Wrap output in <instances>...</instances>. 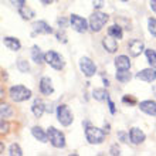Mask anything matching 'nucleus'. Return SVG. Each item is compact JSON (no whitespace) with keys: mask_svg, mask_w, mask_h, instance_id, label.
I'll list each match as a JSON object with an SVG mask.
<instances>
[{"mask_svg":"<svg viewBox=\"0 0 156 156\" xmlns=\"http://www.w3.org/2000/svg\"><path fill=\"white\" fill-rule=\"evenodd\" d=\"M85 138L91 145H99L102 144L105 139V131H102L101 128L92 126L88 122H85Z\"/></svg>","mask_w":156,"mask_h":156,"instance_id":"nucleus-1","label":"nucleus"},{"mask_svg":"<svg viewBox=\"0 0 156 156\" xmlns=\"http://www.w3.org/2000/svg\"><path fill=\"white\" fill-rule=\"evenodd\" d=\"M108 19H109V16H108L107 13L97 12L95 10L90 17V29L92 31H95V33H98V31H101L104 29V26L107 24Z\"/></svg>","mask_w":156,"mask_h":156,"instance_id":"nucleus-2","label":"nucleus"},{"mask_svg":"<svg viewBox=\"0 0 156 156\" xmlns=\"http://www.w3.org/2000/svg\"><path fill=\"white\" fill-rule=\"evenodd\" d=\"M9 94H10V98L14 102H23V101H27L31 97V91L23 85H14L10 88Z\"/></svg>","mask_w":156,"mask_h":156,"instance_id":"nucleus-3","label":"nucleus"},{"mask_svg":"<svg viewBox=\"0 0 156 156\" xmlns=\"http://www.w3.org/2000/svg\"><path fill=\"white\" fill-rule=\"evenodd\" d=\"M48 140L50 144L53 145L54 148L61 149L66 146V136L62 135V132H60L58 129H55L54 126L48 128Z\"/></svg>","mask_w":156,"mask_h":156,"instance_id":"nucleus-4","label":"nucleus"},{"mask_svg":"<svg viewBox=\"0 0 156 156\" xmlns=\"http://www.w3.org/2000/svg\"><path fill=\"white\" fill-rule=\"evenodd\" d=\"M57 118H58V122L61 123L62 126H68L74 121L73 114H71L70 108L67 105H58L57 107Z\"/></svg>","mask_w":156,"mask_h":156,"instance_id":"nucleus-5","label":"nucleus"},{"mask_svg":"<svg viewBox=\"0 0 156 156\" xmlns=\"http://www.w3.org/2000/svg\"><path fill=\"white\" fill-rule=\"evenodd\" d=\"M45 62L50 67H53L54 70H62L64 68V60L58 53L55 51H48L45 53Z\"/></svg>","mask_w":156,"mask_h":156,"instance_id":"nucleus-6","label":"nucleus"},{"mask_svg":"<svg viewBox=\"0 0 156 156\" xmlns=\"http://www.w3.org/2000/svg\"><path fill=\"white\" fill-rule=\"evenodd\" d=\"M80 70L82 71V74L85 75V77H92V75H95V73H97V66L94 64V61L91 60V58L88 57H82L81 60H80Z\"/></svg>","mask_w":156,"mask_h":156,"instance_id":"nucleus-7","label":"nucleus"},{"mask_svg":"<svg viewBox=\"0 0 156 156\" xmlns=\"http://www.w3.org/2000/svg\"><path fill=\"white\" fill-rule=\"evenodd\" d=\"M70 24H71V27H73L75 31H78V33H85L87 29L90 27V26L87 24L85 19L81 17V16H78V14H71Z\"/></svg>","mask_w":156,"mask_h":156,"instance_id":"nucleus-8","label":"nucleus"},{"mask_svg":"<svg viewBox=\"0 0 156 156\" xmlns=\"http://www.w3.org/2000/svg\"><path fill=\"white\" fill-rule=\"evenodd\" d=\"M145 50V45H144V41L140 40H131L129 44H128V51L131 54L132 57H138L142 54V51Z\"/></svg>","mask_w":156,"mask_h":156,"instance_id":"nucleus-9","label":"nucleus"},{"mask_svg":"<svg viewBox=\"0 0 156 156\" xmlns=\"http://www.w3.org/2000/svg\"><path fill=\"white\" fill-rule=\"evenodd\" d=\"M136 78H138V80H142V81H146V82H152L156 80V70L153 67L145 68V70L139 71V73L136 74Z\"/></svg>","mask_w":156,"mask_h":156,"instance_id":"nucleus-10","label":"nucleus"},{"mask_svg":"<svg viewBox=\"0 0 156 156\" xmlns=\"http://www.w3.org/2000/svg\"><path fill=\"white\" fill-rule=\"evenodd\" d=\"M33 33L34 34H51L53 33V29L44 20H38L36 23H33Z\"/></svg>","mask_w":156,"mask_h":156,"instance_id":"nucleus-11","label":"nucleus"},{"mask_svg":"<svg viewBox=\"0 0 156 156\" xmlns=\"http://www.w3.org/2000/svg\"><path fill=\"white\" fill-rule=\"evenodd\" d=\"M146 138V135L144 133V131H140L139 128H132L131 131H129V139L133 145H139L142 144Z\"/></svg>","mask_w":156,"mask_h":156,"instance_id":"nucleus-12","label":"nucleus"},{"mask_svg":"<svg viewBox=\"0 0 156 156\" xmlns=\"http://www.w3.org/2000/svg\"><path fill=\"white\" fill-rule=\"evenodd\" d=\"M140 111H144L145 114H148L151 116H156V102L155 101H142L139 104Z\"/></svg>","mask_w":156,"mask_h":156,"instance_id":"nucleus-13","label":"nucleus"},{"mask_svg":"<svg viewBox=\"0 0 156 156\" xmlns=\"http://www.w3.org/2000/svg\"><path fill=\"white\" fill-rule=\"evenodd\" d=\"M102 45L108 53H115L116 50H118V41H116L115 37H112V36H108V37L104 38Z\"/></svg>","mask_w":156,"mask_h":156,"instance_id":"nucleus-14","label":"nucleus"},{"mask_svg":"<svg viewBox=\"0 0 156 156\" xmlns=\"http://www.w3.org/2000/svg\"><path fill=\"white\" fill-rule=\"evenodd\" d=\"M40 91L43 95H51L54 92L53 84H51V80L48 77H43L40 81Z\"/></svg>","mask_w":156,"mask_h":156,"instance_id":"nucleus-15","label":"nucleus"},{"mask_svg":"<svg viewBox=\"0 0 156 156\" xmlns=\"http://www.w3.org/2000/svg\"><path fill=\"white\" fill-rule=\"evenodd\" d=\"M44 111H47V108H45V104L41 101V99H34L33 105H31V112L34 114V116L36 118H40L43 114H44Z\"/></svg>","mask_w":156,"mask_h":156,"instance_id":"nucleus-16","label":"nucleus"},{"mask_svg":"<svg viewBox=\"0 0 156 156\" xmlns=\"http://www.w3.org/2000/svg\"><path fill=\"white\" fill-rule=\"evenodd\" d=\"M31 58L36 64H43L45 62V54L41 51V48L38 45H33L31 47Z\"/></svg>","mask_w":156,"mask_h":156,"instance_id":"nucleus-17","label":"nucleus"},{"mask_svg":"<svg viewBox=\"0 0 156 156\" xmlns=\"http://www.w3.org/2000/svg\"><path fill=\"white\" fill-rule=\"evenodd\" d=\"M31 133L33 136L36 138L37 140L45 144V142H48V132H44V129L40 126H33L31 128Z\"/></svg>","mask_w":156,"mask_h":156,"instance_id":"nucleus-18","label":"nucleus"},{"mask_svg":"<svg viewBox=\"0 0 156 156\" xmlns=\"http://www.w3.org/2000/svg\"><path fill=\"white\" fill-rule=\"evenodd\" d=\"M115 67L116 70H129L131 68V61L126 55H118L115 58Z\"/></svg>","mask_w":156,"mask_h":156,"instance_id":"nucleus-19","label":"nucleus"},{"mask_svg":"<svg viewBox=\"0 0 156 156\" xmlns=\"http://www.w3.org/2000/svg\"><path fill=\"white\" fill-rule=\"evenodd\" d=\"M3 44L6 45L9 50H12V51H19L20 47H21V43L14 37H4L3 38Z\"/></svg>","mask_w":156,"mask_h":156,"instance_id":"nucleus-20","label":"nucleus"},{"mask_svg":"<svg viewBox=\"0 0 156 156\" xmlns=\"http://www.w3.org/2000/svg\"><path fill=\"white\" fill-rule=\"evenodd\" d=\"M19 14L21 16L23 20H31V19H34V16H36V12H34L31 7H29L27 4H24L23 7L19 9Z\"/></svg>","mask_w":156,"mask_h":156,"instance_id":"nucleus-21","label":"nucleus"},{"mask_svg":"<svg viewBox=\"0 0 156 156\" xmlns=\"http://www.w3.org/2000/svg\"><path fill=\"white\" fill-rule=\"evenodd\" d=\"M92 97H94V99H97V101H105V99L109 98L107 90H104V88H95V90L92 91Z\"/></svg>","mask_w":156,"mask_h":156,"instance_id":"nucleus-22","label":"nucleus"},{"mask_svg":"<svg viewBox=\"0 0 156 156\" xmlns=\"http://www.w3.org/2000/svg\"><path fill=\"white\" fill-rule=\"evenodd\" d=\"M115 77L119 82L125 84V82H129V80L132 78V75H131V73H129V70H118V73H116Z\"/></svg>","mask_w":156,"mask_h":156,"instance_id":"nucleus-23","label":"nucleus"},{"mask_svg":"<svg viewBox=\"0 0 156 156\" xmlns=\"http://www.w3.org/2000/svg\"><path fill=\"white\" fill-rule=\"evenodd\" d=\"M108 34L109 36H112V37H115V38H122V36H123V31H122V29L119 27V26H111L109 29H108Z\"/></svg>","mask_w":156,"mask_h":156,"instance_id":"nucleus-24","label":"nucleus"},{"mask_svg":"<svg viewBox=\"0 0 156 156\" xmlns=\"http://www.w3.org/2000/svg\"><path fill=\"white\" fill-rule=\"evenodd\" d=\"M145 54H146V58H148V62L151 64V67L156 68V51L152 48L145 50Z\"/></svg>","mask_w":156,"mask_h":156,"instance_id":"nucleus-25","label":"nucleus"},{"mask_svg":"<svg viewBox=\"0 0 156 156\" xmlns=\"http://www.w3.org/2000/svg\"><path fill=\"white\" fill-rule=\"evenodd\" d=\"M13 111L12 108L9 107L7 104H2V107H0V115H2V118H9V116H12Z\"/></svg>","mask_w":156,"mask_h":156,"instance_id":"nucleus-26","label":"nucleus"},{"mask_svg":"<svg viewBox=\"0 0 156 156\" xmlns=\"http://www.w3.org/2000/svg\"><path fill=\"white\" fill-rule=\"evenodd\" d=\"M9 155L10 156H21L23 155V151H21V148L17 144H13L12 146H10V149H9Z\"/></svg>","mask_w":156,"mask_h":156,"instance_id":"nucleus-27","label":"nucleus"},{"mask_svg":"<svg viewBox=\"0 0 156 156\" xmlns=\"http://www.w3.org/2000/svg\"><path fill=\"white\" fill-rule=\"evenodd\" d=\"M17 68H19L20 73H29L30 71L29 62L24 61V60H19V61H17Z\"/></svg>","mask_w":156,"mask_h":156,"instance_id":"nucleus-28","label":"nucleus"},{"mask_svg":"<svg viewBox=\"0 0 156 156\" xmlns=\"http://www.w3.org/2000/svg\"><path fill=\"white\" fill-rule=\"evenodd\" d=\"M148 30L153 37H156V19L151 17V19L148 20Z\"/></svg>","mask_w":156,"mask_h":156,"instance_id":"nucleus-29","label":"nucleus"},{"mask_svg":"<svg viewBox=\"0 0 156 156\" xmlns=\"http://www.w3.org/2000/svg\"><path fill=\"white\" fill-rule=\"evenodd\" d=\"M104 0H92V6H94L95 10H99V9L104 7Z\"/></svg>","mask_w":156,"mask_h":156,"instance_id":"nucleus-30","label":"nucleus"},{"mask_svg":"<svg viewBox=\"0 0 156 156\" xmlns=\"http://www.w3.org/2000/svg\"><path fill=\"white\" fill-rule=\"evenodd\" d=\"M118 138L122 140V142H125V144L131 140V139H129V133H128V136H126V133H123V132H119V133H118Z\"/></svg>","mask_w":156,"mask_h":156,"instance_id":"nucleus-31","label":"nucleus"},{"mask_svg":"<svg viewBox=\"0 0 156 156\" xmlns=\"http://www.w3.org/2000/svg\"><path fill=\"white\" fill-rule=\"evenodd\" d=\"M12 2V4H14L17 9H20V7H23L26 4V0H10Z\"/></svg>","mask_w":156,"mask_h":156,"instance_id":"nucleus-32","label":"nucleus"},{"mask_svg":"<svg viewBox=\"0 0 156 156\" xmlns=\"http://www.w3.org/2000/svg\"><path fill=\"white\" fill-rule=\"evenodd\" d=\"M109 153L111 155H119V148H118V145H112L111 146V149H109Z\"/></svg>","mask_w":156,"mask_h":156,"instance_id":"nucleus-33","label":"nucleus"},{"mask_svg":"<svg viewBox=\"0 0 156 156\" xmlns=\"http://www.w3.org/2000/svg\"><path fill=\"white\" fill-rule=\"evenodd\" d=\"M7 131H9L7 122H4V119L2 118V133H7Z\"/></svg>","mask_w":156,"mask_h":156,"instance_id":"nucleus-34","label":"nucleus"},{"mask_svg":"<svg viewBox=\"0 0 156 156\" xmlns=\"http://www.w3.org/2000/svg\"><path fill=\"white\" fill-rule=\"evenodd\" d=\"M57 23H58V26H60V29H64V27L67 26V20H66V19H58Z\"/></svg>","mask_w":156,"mask_h":156,"instance_id":"nucleus-35","label":"nucleus"},{"mask_svg":"<svg viewBox=\"0 0 156 156\" xmlns=\"http://www.w3.org/2000/svg\"><path fill=\"white\" fill-rule=\"evenodd\" d=\"M108 105H109V111H111V114H115V105H114V102H112L111 99L108 98Z\"/></svg>","mask_w":156,"mask_h":156,"instance_id":"nucleus-36","label":"nucleus"},{"mask_svg":"<svg viewBox=\"0 0 156 156\" xmlns=\"http://www.w3.org/2000/svg\"><path fill=\"white\" fill-rule=\"evenodd\" d=\"M57 38H58V41H62V43H67V38H66V34H61V33H57Z\"/></svg>","mask_w":156,"mask_h":156,"instance_id":"nucleus-37","label":"nucleus"},{"mask_svg":"<svg viewBox=\"0 0 156 156\" xmlns=\"http://www.w3.org/2000/svg\"><path fill=\"white\" fill-rule=\"evenodd\" d=\"M123 102H129V104H135V99L133 98H128V97H123L122 98Z\"/></svg>","mask_w":156,"mask_h":156,"instance_id":"nucleus-38","label":"nucleus"},{"mask_svg":"<svg viewBox=\"0 0 156 156\" xmlns=\"http://www.w3.org/2000/svg\"><path fill=\"white\" fill-rule=\"evenodd\" d=\"M151 9L156 13V0H152V2H151Z\"/></svg>","mask_w":156,"mask_h":156,"instance_id":"nucleus-39","label":"nucleus"},{"mask_svg":"<svg viewBox=\"0 0 156 156\" xmlns=\"http://www.w3.org/2000/svg\"><path fill=\"white\" fill-rule=\"evenodd\" d=\"M40 2H41L43 4H45V6H47V4H51V3H53L54 0H40Z\"/></svg>","mask_w":156,"mask_h":156,"instance_id":"nucleus-40","label":"nucleus"},{"mask_svg":"<svg viewBox=\"0 0 156 156\" xmlns=\"http://www.w3.org/2000/svg\"><path fill=\"white\" fill-rule=\"evenodd\" d=\"M121 2H128V0H121Z\"/></svg>","mask_w":156,"mask_h":156,"instance_id":"nucleus-41","label":"nucleus"}]
</instances>
